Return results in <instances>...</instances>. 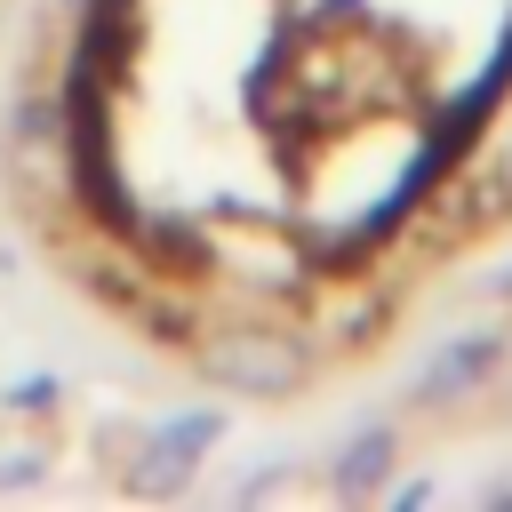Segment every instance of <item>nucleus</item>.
Masks as SVG:
<instances>
[{
    "mask_svg": "<svg viewBox=\"0 0 512 512\" xmlns=\"http://www.w3.org/2000/svg\"><path fill=\"white\" fill-rule=\"evenodd\" d=\"M192 368L232 400H296L312 384V344L280 320H216L192 336Z\"/></svg>",
    "mask_w": 512,
    "mask_h": 512,
    "instance_id": "nucleus-1",
    "label": "nucleus"
},
{
    "mask_svg": "<svg viewBox=\"0 0 512 512\" xmlns=\"http://www.w3.org/2000/svg\"><path fill=\"white\" fill-rule=\"evenodd\" d=\"M224 440V408H184L168 424H144L136 432V456L120 464L128 496H184L208 464V448Z\"/></svg>",
    "mask_w": 512,
    "mask_h": 512,
    "instance_id": "nucleus-2",
    "label": "nucleus"
},
{
    "mask_svg": "<svg viewBox=\"0 0 512 512\" xmlns=\"http://www.w3.org/2000/svg\"><path fill=\"white\" fill-rule=\"evenodd\" d=\"M496 360H504V328H472V336H456V344H440V352L424 360L416 400H464L472 384H488Z\"/></svg>",
    "mask_w": 512,
    "mask_h": 512,
    "instance_id": "nucleus-3",
    "label": "nucleus"
},
{
    "mask_svg": "<svg viewBox=\"0 0 512 512\" xmlns=\"http://www.w3.org/2000/svg\"><path fill=\"white\" fill-rule=\"evenodd\" d=\"M384 472H392V432L384 424H368V432H352L344 448H336V496H376L384 488Z\"/></svg>",
    "mask_w": 512,
    "mask_h": 512,
    "instance_id": "nucleus-4",
    "label": "nucleus"
},
{
    "mask_svg": "<svg viewBox=\"0 0 512 512\" xmlns=\"http://www.w3.org/2000/svg\"><path fill=\"white\" fill-rule=\"evenodd\" d=\"M48 472H56L48 440H8V448H0V496H24V488H40Z\"/></svg>",
    "mask_w": 512,
    "mask_h": 512,
    "instance_id": "nucleus-5",
    "label": "nucleus"
},
{
    "mask_svg": "<svg viewBox=\"0 0 512 512\" xmlns=\"http://www.w3.org/2000/svg\"><path fill=\"white\" fill-rule=\"evenodd\" d=\"M56 400H64V376H16V384L0 392V408H8V416H48Z\"/></svg>",
    "mask_w": 512,
    "mask_h": 512,
    "instance_id": "nucleus-6",
    "label": "nucleus"
},
{
    "mask_svg": "<svg viewBox=\"0 0 512 512\" xmlns=\"http://www.w3.org/2000/svg\"><path fill=\"white\" fill-rule=\"evenodd\" d=\"M496 184H504V192H512V112H504V120H496Z\"/></svg>",
    "mask_w": 512,
    "mask_h": 512,
    "instance_id": "nucleus-7",
    "label": "nucleus"
},
{
    "mask_svg": "<svg viewBox=\"0 0 512 512\" xmlns=\"http://www.w3.org/2000/svg\"><path fill=\"white\" fill-rule=\"evenodd\" d=\"M504 56H512V16H504Z\"/></svg>",
    "mask_w": 512,
    "mask_h": 512,
    "instance_id": "nucleus-8",
    "label": "nucleus"
}]
</instances>
